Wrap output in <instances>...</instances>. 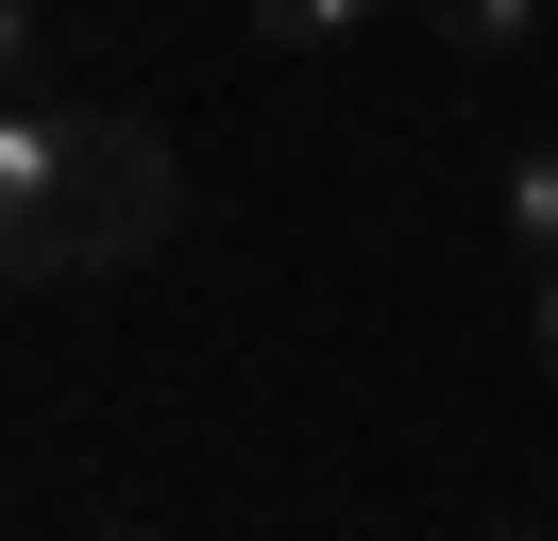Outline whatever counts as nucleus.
I'll list each match as a JSON object with an SVG mask.
<instances>
[{
    "label": "nucleus",
    "instance_id": "obj_4",
    "mask_svg": "<svg viewBox=\"0 0 558 541\" xmlns=\"http://www.w3.org/2000/svg\"><path fill=\"white\" fill-rule=\"evenodd\" d=\"M440 34H457V51H524V34H542V0H440Z\"/></svg>",
    "mask_w": 558,
    "mask_h": 541
},
{
    "label": "nucleus",
    "instance_id": "obj_5",
    "mask_svg": "<svg viewBox=\"0 0 558 541\" xmlns=\"http://www.w3.org/2000/svg\"><path fill=\"white\" fill-rule=\"evenodd\" d=\"M524 338H542V372H558V254H542V288H524Z\"/></svg>",
    "mask_w": 558,
    "mask_h": 541
},
{
    "label": "nucleus",
    "instance_id": "obj_7",
    "mask_svg": "<svg viewBox=\"0 0 558 541\" xmlns=\"http://www.w3.org/2000/svg\"><path fill=\"white\" fill-rule=\"evenodd\" d=\"M508 541H524V525H508Z\"/></svg>",
    "mask_w": 558,
    "mask_h": 541
},
{
    "label": "nucleus",
    "instance_id": "obj_1",
    "mask_svg": "<svg viewBox=\"0 0 558 541\" xmlns=\"http://www.w3.org/2000/svg\"><path fill=\"white\" fill-rule=\"evenodd\" d=\"M186 187H170V135L153 119H17L0 135V237H17V270L35 288H102V270L170 254Z\"/></svg>",
    "mask_w": 558,
    "mask_h": 541
},
{
    "label": "nucleus",
    "instance_id": "obj_6",
    "mask_svg": "<svg viewBox=\"0 0 558 541\" xmlns=\"http://www.w3.org/2000/svg\"><path fill=\"white\" fill-rule=\"evenodd\" d=\"M102 541H170V525H102Z\"/></svg>",
    "mask_w": 558,
    "mask_h": 541
},
{
    "label": "nucleus",
    "instance_id": "obj_2",
    "mask_svg": "<svg viewBox=\"0 0 558 541\" xmlns=\"http://www.w3.org/2000/svg\"><path fill=\"white\" fill-rule=\"evenodd\" d=\"M508 237H524V254H558V135H524V153H508Z\"/></svg>",
    "mask_w": 558,
    "mask_h": 541
},
{
    "label": "nucleus",
    "instance_id": "obj_3",
    "mask_svg": "<svg viewBox=\"0 0 558 541\" xmlns=\"http://www.w3.org/2000/svg\"><path fill=\"white\" fill-rule=\"evenodd\" d=\"M238 17H254V34H271V51H339V34H355V17H373V0H238Z\"/></svg>",
    "mask_w": 558,
    "mask_h": 541
}]
</instances>
